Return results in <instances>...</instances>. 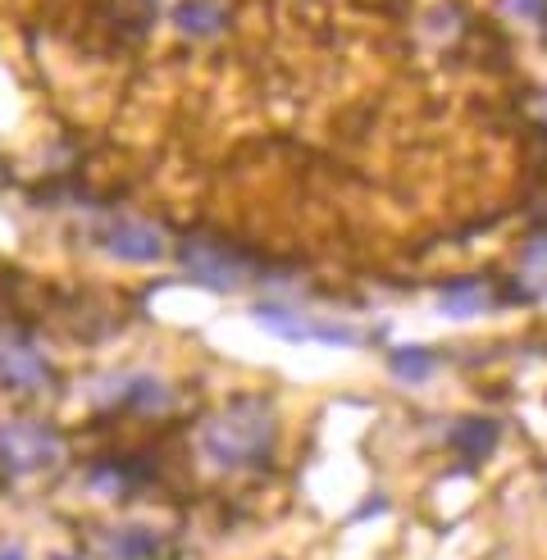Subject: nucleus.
I'll return each mask as SVG.
<instances>
[{"instance_id": "f257e3e1", "label": "nucleus", "mask_w": 547, "mask_h": 560, "mask_svg": "<svg viewBox=\"0 0 547 560\" xmlns=\"http://www.w3.org/2000/svg\"><path fill=\"white\" fill-rule=\"evenodd\" d=\"M274 433H279V424H274L269 401L242 397L206 419L201 452L224 469H246V465H260L274 452Z\"/></svg>"}, {"instance_id": "f03ea898", "label": "nucleus", "mask_w": 547, "mask_h": 560, "mask_svg": "<svg viewBox=\"0 0 547 560\" xmlns=\"http://www.w3.org/2000/svg\"><path fill=\"white\" fill-rule=\"evenodd\" d=\"M65 465V438L42 419H5L0 424V469L5 474H42Z\"/></svg>"}, {"instance_id": "7ed1b4c3", "label": "nucleus", "mask_w": 547, "mask_h": 560, "mask_svg": "<svg viewBox=\"0 0 547 560\" xmlns=\"http://www.w3.org/2000/svg\"><path fill=\"white\" fill-rule=\"evenodd\" d=\"M178 260H183V269H187L191 283H201V288H210V292H237L242 283H252V273H256L252 260H242L237 250L219 246V242H210V237L183 242V246H178Z\"/></svg>"}, {"instance_id": "20e7f679", "label": "nucleus", "mask_w": 547, "mask_h": 560, "mask_svg": "<svg viewBox=\"0 0 547 560\" xmlns=\"http://www.w3.org/2000/svg\"><path fill=\"white\" fill-rule=\"evenodd\" d=\"M256 324L269 328L274 338L283 342H324V347H361V332L351 324H338V319H319V315H306L296 305H256Z\"/></svg>"}, {"instance_id": "39448f33", "label": "nucleus", "mask_w": 547, "mask_h": 560, "mask_svg": "<svg viewBox=\"0 0 547 560\" xmlns=\"http://www.w3.org/2000/svg\"><path fill=\"white\" fill-rule=\"evenodd\" d=\"M0 387L19 392V397L50 387V365H46V355L37 351L33 338H23V332H14V328L0 332Z\"/></svg>"}, {"instance_id": "423d86ee", "label": "nucleus", "mask_w": 547, "mask_h": 560, "mask_svg": "<svg viewBox=\"0 0 547 560\" xmlns=\"http://www.w3.org/2000/svg\"><path fill=\"white\" fill-rule=\"evenodd\" d=\"M101 242L115 260H132V265H151V260L164 256V233L151 229V223H142V219H115Z\"/></svg>"}, {"instance_id": "0eeeda50", "label": "nucleus", "mask_w": 547, "mask_h": 560, "mask_svg": "<svg viewBox=\"0 0 547 560\" xmlns=\"http://www.w3.org/2000/svg\"><path fill=\"white\" fill-rule=\"evenodd\" d=\"M119 392V406H128L132 415H160V410H170V387H164L155 374H132V378H119L115 383Z\"/></svg>"}, {"instance_id": "6e6552de", "label": "nucleus", "mask_w": 547, "mask_h": 560, "mask_svg": "<svg viewBox=\"0 0 547 560\" xmlns=\"http://www.w3.org/2000/svg\"><path fill=\"white\" fill-rule=\"evenodd\" d=\"M174 23L187 37H219L229 27V10L219 0H183L174 10Z\"/></svg>"}, {"instance_id": "1a4fd4ad", "label": "nucleus", "mask_w": 547, "mask_h": 560, "mask_svg": "<svg viewBox=\"0 0 547 560\" xmlns=\"http://www.w3.org/2000/svg\"><path fill=\"white\" fill-rule=\"evenodd\" d=\"M498 438H502V429L492 424V419H484V415H465L461 424L452 429V446L465 452L470 460H484V456L498 452Z\"/></svg>"}, {"instance_id": "9d476101", "label": "nucleus", "mask_w": 547, "mask_h": 560, "mask_svg": "<svg viewBox=\"0 0 547 560\" xmlns=\"http://www.w3.org/2000/svg\"><path fill=\"white\" fill-rule=\"evenodd\" d=\"M105 560H151L155 556V534L142 524H124V528H109L101 538Z\"/></svg>"}, {"instance_id": "9b49d317", "label": "nucleus", "mask_w": 547, "mask_h": 560, "mask_svg": "<svg viewBox=\"0 0 547 560\" xmlns=\"http://www.w3.org/2000/svg\"><path fill=\"white\" fill-rule=\"evenodd\" d=\"M488 305H492L488 283H452V288H443V296H438V311L447 319H475L488 311Z\"/></svg>"}, {"instance_id": "f8f14e48", "label": "nucleus", "mask_w": 547, "mask_h": 560, "mask_svg": "<svg viewBox=\"0 0 547 560\" xmlns=\"http://www.w3.org/2000/svg\"><path fill=\"white\" fill-rule=\"evenodd\" d=\"M393 378L397 383H429L433 378V351H420V347L393 351Z\"/></svg>"}, {"instance_id": "ddd939ff", "label": "nucleus", "mask_w": 547, "mask_h": 560, "mask_svg": "<svg viewBox=\"0 0 547 560\" xmlns=\"http://www.w3.org/2000/svg\"><path fill=\"white\" fill-rule=\"evenodd\" d=\"M128 479H132V465H124V460H101V465L88 469V483L105 497H124L132 488Z\"/></svg>"}, {"instance_id": "4468645a", "label": "nucleus", "mask_w": 547, "mask_h": 560, "mask_svg": "<svg viewBox=\"0 0 547 560\" xmlns=\"http://www.w3.org/2000/svg\"><path fill=\"white\" fill-rule=\"evenodd\" d=\"M525 273H529V283H547V233L525 246Z\"/></svg>"}, {"instance_id": "2eb2a0df", "label": "nucleus", "mask_w": 547, "mask_h": 560, "mask_svg": "<svg viewBox=\"0 0 547 560\" xmlns=\"http://www.w3.org/2000/svg\"><path fill=\"white\" fill-rule=\"evenodd\" d=\"M511 10L520 19H543L547 14V0H511Z\"/></svg>"}, {"instance_id": "dca6fc26", "label": "nucleus", "mask_w": 547, "mask_h": 560, "mask_svg": "<svg viewBox=\"0 0 547 560\" xmlns=\"http://www.w3.org/2000/svg\"><path fill=\"white\" fill-rule=\"evenodd\" d=\"M0 560H27L19 547H0Z\"/></svg>"}, {"instance_id": "f3484780", "label": "nucleus", "mask_w": 547, "mask_h": 560, "mask_svg": "<svg viewBox=\"0 0 547 560\" xmlns=\"http://www.w3.org/2000/svg\"><path fill=\"white\" fill-rule=\"evenodd\" d=\"M543 119H547V96H543Z\"/></svg>"}]
</instances>
